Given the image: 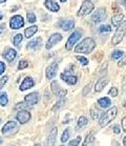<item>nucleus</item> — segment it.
I'll use <instances>...</instances> for the list:
<instances>
[{"mask_svg":"<svg viewBox=\"0 0 126 146\" xmlns=\"http://www.w3.org/2000/svg\"><path fill=\"white\" fill-rule=\"evenodd\" d=\"M96 42L93 38H85L75 47V52L80 54H90L94 50Z\"/></svg>","mask_w":126,"mask_h":146,"instance_id":"1","label":"nucleus"},{"mask_svg":"<svg viewBox=\"0 0 126 146\" xmlns=\"http://www.w3.org/2000/svg\"><path fill=\"white\" fill-rule=\"evenodd\" d=\"M117 111H118V110H117L116 106H113L110 107L109 110H106L105 113H103V116L100 118V121H99V125L101 127H105L106 125H108L111 121H113L115 118H116L117 116Z\"/></svg>","mask_w":126,"mask_h":146,"instance_id":"2","label":"nucleus"},{"mask_svg":"<svg viewBox=\"0 0 126 146\" xmlns=\"http://www.w3.org/2000/svg\"><path fill=\"white\" fill-rule=\"evenodd\" d=\"M125 33H126V20H124L122 23H121V25L117 29L116 34L113 35V40H111V43H113V45H118V44L122 41L123 37H124Z\"/></svg>","mask_w":126,"mask_h":146,"instance_id":"3","label":"nucleus"},{"mask_svg":"<svg viewBox=\"0 0 126 146\" xmlns=\"http://www.w3.org/2000/svg\"><path fill=\"white\" fill-rule=\"evenodd\" d=\"M94 7H94V3L92 1H90V0H84L81 7H80L79 12L77 13V15L78 16H85L87 14H90V12H93Z\"/></svg>","mask_w":126,"mask_h":146,"instance_id":"4","label":"nucleus"},{"mask_svg":"<svg viewBox=\"0 0 126 146\" xmlns=\"http://www.w3.org/2000/svg\"><path fill=\"white\" fill-rule=\"evenodd\" d=\"M81 38V33H80L79 31H75L70 37H68V39H67V42L65 44V48L67 50H70L73 48V46L76 44V42L78 40H80Z\"/></svg>","mask_w":126,"mask_h":146,"instance_id":"5","label":"nucleus"},{"mask_svg":"<svg viewBox=\"0 0 126 146\" xmlns=\"http://www.w3.org/2000/svg\"><path fill=\"white\" fill-rule=\"evenodd\" d=\"M106 18V11L105 9H98V10L93 14L92 16V20L95 23H99V22H102L103 20H105Z\"/></svg>","mask_w":126,"mask_h":146,"instance_id":"6","label":"nucleus"},{"mask_svg":"<svg viewBox=\"0 0 126 146\" xmlns=\"http://www.w3.org/2000/svg\"><path fill=\"white\" fill-rule=\"evenodd\" d=\"M24 25V20L22 18V16H19V15H16L14 16L12 19H11L10 22V27L11 29L13 30H19L20 27H22Z\"/></svg>","mask_w":126,"mask_h":146,"instance_id":"7","label":"nucleus"},{"mask_svg":"<svg viewBox=\"0 0 126 146\" xmlns=\"http://www.w3.org/2000/svg\"><path fill=\"white\" fill-rule=\"evenodd\" d=\"M50 87H52V90L53 93L56 95L57 97H60V98H63L64 96H66V90H63L62 87L59 85V83L57 81H53L50 83Z\"/></svg>","mask_w":126,"mask_h":146,"instance_id":"8","label":"nucleus"},{"mask_svg":"<svg viewBox=\"0 0 126 146\" xmlns=\"http://www.w3.org/2000/svg\"><path fill=\"white\" fill-rule=\"evenodd\" d=\"M17 121H19V123L21 124H25L30 121L31 119V113L27 110H19L18 113L16 115Z\"/></svg>","mask_w":126,"mask_h":146,"instance_id":"9","label":"nucleus"},{"mask_svg":"<svg viewBox=\"0 0 126 146\" xmlns=\"http://www.w3.org/2000/svg\"><path fill=\"white\" fill-rule=\"evenodd\" d=\"M61 40H62V36H61V34H59V33L53 34V35L50 37L48 41L46 42V45H45L46 50H50L55 44H57L58 42H60Z\"/></svg>","mask_w":126,"mask_h":146,"instance_id":"10","label":"nucleus"},{"mask_svg":"<svg viewBox=\"0 0 126 146\" xmlns=\"http://www.w3.org/2000/svg\"><path fill=\"white\" fill-rule=\"evenodd\" d=\"M61 79H62L63 81H65L67 84H70V85H75L77 83V81H78L77 77L72 75L70 72H68V70L61 74Z\"/></svg>","mask_w":126,"mask_h":146,"instance_id":"11","label":"nucleus"},{"mask_svg":"<svg viewBox=\"0 0 126 146\" xmlns=\"http://www.w3.org/2000/svg\"><path fill=\"white\" fill-rule=\"evenodd\" d=\"M39 101V95L38 93H32L24 97V102L27 103V106H33Z\"/></svg>","mask_w":126,"mask_h":146,"instance_id":"12","label":"nucleus"},{"mask_svg":"<svg viewBox=\"0 0 126 146\" xmlns=\"http://www.w3.org/2000/svg\"><path fill=\"white\" fill-rule=\"evenodd\" d=\"M57 70H58V64L56 62L50 64L46 67V70H45V76H46L47 79H53L54 77L56 76Z\"/></svg>","mask_w":126,"mask_h":146,"instance_id":"13","label":"nucleus"},{"mask_svg":"<svg viewBox=\"0 0 126 146\" xmlns=\"http://www.w3.org/2000/svg\"><path fill=\"white\" fill-rule=\"evenodd\" d=\"M16 128H17L16 122H15V121H9V122L3 126V128H2V133L5 135V136H7V135H10V133H13V130L16 129Z\"/></svg>","mask_w":126,"mask_h":146,"instance_id":"14","label":"nucleus"},{"mask_svg":"<svg viewBox=\"0 0 126 146\" xmlns=\"http://www.w3.org/2000/svg\"><path fill=\"white\" fill-rule=\"evenodd\" d=\"M58 27L64 31H70L75 27V21L74 20H61L58 23Z\"/></svg>","mask_w":126,"mask_h":146,"instance_id":"15","label":"nucleus"},{"mask_svg":"<svg viewBox=\"0 0 126 146\" xmlns=\"http://www.w3.org/2000/svg\"><path fill=\"white\" fill-rule=\"evenodd\" d=\"M57 133H58L57 127H54L53 129H52V131L50 133V135H48V138H47L46 142H45V146H54V145H55Z\"/></svg>","mask_w":126,"mask_h":146,"instance_id":"16","label":"nucleus"},{"mask_svg":"<svg viewBox=\"0 0 126 146\" xmlns=\"http://www.w3.org/2000/svg\"><path fill=\"white\" fill-rule=\"evenodd\" d=\"M35 85V82H34V80L31 78V77H27L25 79L23 80V82L21 83V85H20V90H27L29 88H32V87Z\"/></svg>","mask_w":126,"mask_h":146,"instance_id":"17","label":"nucleus"},{"mask_svg":"<svg viewBox=\"0 0 126 146\" xmlns=\"http://www.w3.org/2000/svg\"><path fill=\"white\" fill-rule=\"evenodd\" d=\"M2 56H3V58L7 60V61H9V62H12V61L16 58L17 52L15 50H13V48H9L7 52H4V54L2 55Z\"/></svg>","mask_w":126,"mask_h":146,"instance_id":"18","label":"nucleus"},{"mask_svg":"<svg viewBox=\"0 0 126 146\" xmlns=\"http://www.w3.org/2000/svg\"><path fill=\"white\" fill-rule=\"evenodd\" d=\"M107 82H108V80L106 78H101L97 81L96 85H95V90H96L97 93H100V92H102L103 88L106 86Z\"/></svg>","mask_w":126,"mask_h":146,"instance_id":"19","label":"nucleus"},{"mask_svg":"<svg viewBox=\"0 0 126 146\" xmlns=\"http://www.w3.org/2000/svg\"><path fill=\"white\" fill-rule=\"evenodd\" d=\"M45 7L52 12H58L60 10L59 4L55 0H45Z\"/></svg>","mask_w":126,"mask_h":146,"instance_id":"20","label":"nucleus"},{"mask_svg":"<svg viewBox=\"0 0 126 146\" xmlns=\"http://www.w3.org/2000/svg\"><path fill=\"white\" fill-rule=\"evenodd\" d=\"M123 19H124V15L123 14H117V15L113 16V18H111V23H113V27H119L121 25V23L124 21Z\"/></svg>","mask_w":126,"mask_h":146,"instance_id":"21","label":"nucleus"},{"mask_svg":"<svg viewBox=\"0 0 126 146\" xmlns=\"http://www.w3.org/2000/svg\"><path fill=\"white\" fill-rule=\"evenodd\" d=\"M98 104H99L100 107H102V108H107V107L110 106V104H111V101H110L109 98H107V97H104V98H101V99L98 100Z\"/></svg>","mask_w":126,"mask_h":146,"instance_id":"22","label":"nucleus"},{"mask_svg":"<svg viewBox=\"0 0 126 146\" xmlns=\"http://www.w3.org/2000/svg\"><path fill=\"white\" fill-rule=\"evenodd\" d=\"M37 31H38V27H36V25H33V27H27V29H25V31H24V35H25V37H27V38H29V39H30L31 37L33 36Z\"/></svg>","mask_w":126,"mask_h":146,"instance_id":"23","label":"nucleus"},{"mask_svg":"<svg viewBox=\"0 0 126 146\" xmlns=\"http://www.w3.org/2000/svg\"><path fill=\"white\" fill-rule=\"evenodd\" d=\"M41 43H42V39L41 38H37V39L29 42L27 43V47H30V48H38V47H40Z\"/></svg>","mask_w":126,"mask_h":146,"instance_id":"24","label":"nucleus"},{"mask_svg":"<svg viewBox=\"0 0 126 146\" xmlns=\"http://www.w3.org/2000/svg\"><path fill=\"white\" fill-rule=\"evenodd\" d=\"M9 102V98L5 93H0V105L1 106H5Z\"/></svg>","mask_w":126,"mask_h":146,"instance_id":"25","label":"nucleus"},{"mask_svg":"<svg viewBox=\"0 0 126 146\" xmlns=\"http://www.w3.org/2000/svg\"><path fill=\"white\" fill-rule=\"evenodd\" d=\"M95 137H94V135H88V136L86 137V139H85V142L83 143L82 146H92V144H93L94 142H95Z\"/></svg>","mask_w":126,"mask_h":146,"instance_id":"26","label":"nucleus"},{"mask_svg":"<svg viewBox=\"0 0 126 146\" xmlns=\"http://www.w3.org/2000/svg\"><path fill=\"white\" fill-rule=\"evenodd\" d=\"M124 56V53H123L122 50H113V54H111V58H113V60H119L120 58H122V57Z\"/></svg>","mask_w":126,"mask_h":146,"instance_id":"27","label":"nucleus"},{"mask_svg":"<svg viewBox=\"0 0 126 146\" xmlns=\"http://www.w3.org/2000/svg\"><path fill=\"white\" fill-rule=\"evenodd\" d=\"M87 123H88V120L85 118V117H80L79 119H78V124H77V126L78 127H83V126H85V125H87Z\"/></svg>","mask_w":126,"mask_h":146,"instance_id":"28","label":"nucleus"},{"mask_svg":"<svg viewBox=\"0 0 126 146\" xmlns=\"http://www.w3.org/2000/svg\"><path fill=\"white\" fill-rule=\"evenodd\" d=\"M23 40V36L21 34H17L16 36L14 37V45L19 46V44L21 43V41Z\"/></svg>","mask_w":126,"mask_h":146,"instance_id":"29","label":"nucleus"},{"mask_svg":"<svg viewBox=\"0 0 126 146\" xmlns=\"http://www.w3.org/2000/svg\"><path fill=\"white\" fill-rule=\"evenodd\" d=\"M90 116L94 120L100 119V116H101V111L98 110H90Z\"/></svg>","mask_w":126,"mask_h":146,"instance_id":"30","label":"nucleus"},{"mask_svg":"<svg viewBox=\"0 0 126 146\" xmlns=\"http://www.w3.org/2000/svg\"><path fill=\"white\" fill-rule=\"evenodd\" d=\"M68 139H70V130L67 128V129H65L63 131L62 137H61V142H63V143L66 142V141H68Z\"/></svg>","mask_w":126,"mask_h":146,"instance_id":"31","label":"nucleus"},{"mask_svg":"<svg viewBox=\"0 0 126 146\" xmlns=\"http://www.w3.org/2000/svg\"><path fill=\"white\" fill-rule=\"evenodd\" d=\"M99 32L101 34H103V33H109V32H111V29H110L109 25H101V27H99Z\"/></svg>","mask_w":126,"mask_h":146,"instance_id":"32","label":"nucleus"},{"mask_svg":"<svg viewBox=\"0 0 126 146\" xmlns=\"http://www.w3.org/2000/svg\"><path fill=\"white\" fill-rule=\"evenodd\" d=\"M27 20H29V22H32V23H34L35 21H36V16H35V14L33 13V12H27Z\"/></svg>","mask_w":126,"mask_h":146,"instance_id":"33","label":"nucleus"},{"mask_svg":"<svg viewBox=\"0 0 126 146\" xmlns=\"http://www.w3.org/2000/svg\"><path fill=\"white\" fill-rule=\"evenodd\" d=\"M76 58H77V60H78V61H80V63L82 64V65H87V64H88V60H87L85 57L77 56Z\"/></svg>","mask_w":126,"mask_h":146,"instance_id":"34","label":"nucleus"},{"mask_svg":"<svg viewBox=\"0 0 126 146\" xmlns=\"http://www.w3.org/2000/svg\"><path fill=\"white\" fill-rule=\"evenodd\" d=\"M29 66V62L27 61H25V60H22V61H20L19 64H18V70H23V68H25V67Z\"/></svg>","mask_w":126,"mask_h":146,"instance_id":"35","label":"nucleus"},{"mask_svg":"<svg viewBox=\"0 0 126 146\" xmlns=\"http://www.w3.org/2000/svg\"><path fill=\"white\" fill-rule=\"evenodd\" d=\"M80 142H81V137H77L76 139H74L70 141V146H78Z\"/></svg>","mask_w":126,"mask_h":146,"instance_id":"36","label":"nucleus"},{"mask_svg":"<svg viewBox=\"0 0 126 146\" xmlns=\"http://www.w3.org/2000/svg\"><path fill=\"white\" fill-rule=\"evenodd\" d=\"M7 79H9V77H7V76H4V77H2V78L0 79V90H1V88H3L4 85L7 84Z\"/></svg>","mask_w":126,"mask_h":146,"instance_id":"37","label":"nucleus"},{"mask_svg":"<svg viewBox=\"0 0 126 146\" xmlns=\"http://www.w3.org/2000/svg\"><path fill=\"white\" fill-rule=\"evenodd\" d=\"M108 95L111 97H117L118 96V90H117V87H111L108 92Z\"/></svg>","mask_w":126,"mask_h":146,"instance_id":"38","label":"nucleus"},{"mask_svg":"<svg viewBox=\"0 0 126 146\" xmlns=\"http://www.w3.org/2000/svg\"><path fill=\"white\" fill-rule=\"evenodd\" d=\"M63 105H64V100L62 99V100H60V101H58V102H57L56 105L53 107V110H57L58 108H60L61 106H63Z\"/></svg>","mask_w":126,"mask_h":146,"instance_id":"39","label":"nucleus"},{"mask_svg":"<svg viewBox=\"0 0 126 146\" xmlns=\"http://www.w3.org/2000/svg\"><path fill=\"white\" fill-rule=\"evenodd\" d=\"M90 87H92V83H88L86 86L84 87V90H83V96H86L87 94L90 92Z\"/></svg>","mask_w":126,"mask_h":146,"instance_id":"40","label":"nucleus"},{"mask_svg":"<svg viewBox=\"0 0 126 146\" xmlns=\"http://www.w3.org/2000/svg\"><path fill=\"white\" fill-rule=\"evenodd\" d=\"M27 108V105H24V103H18L16 106H15V110H25Z\"/></svg>","mask_w":126,"mask_h":146,"instance_id":"41","label":"nucleus"},{"mask_svg":"<svg viewBox=\"0 0 126 146\" xmlns=\"http://www.w3.org/2000/svg\"><path fill=\"white\" fill-rule=\"evenodd\" d=\"M118 65H119V66H124V65H126V54L122 57V59L120 60V62L118 63Z\"/></svg>","mask_w":126,"mask_h":146,"instance_id":"42","label":"nucleus"},{"mask_svg":"<svg viewBox=\"0 0 126 146\" xmlns=\"http://www.w3.org/2000/svg\"><path fill=\"white\" fill-rule=\"evenodd\" d=\"M4 70H5V64L0 61V75H2L4 73Z\"/></svg>","mask_w":126,"mask_h":146,"instance_id":"43","label":"nucleus"},{"mask_svg":"<svg viewBox=\"0 0 126 146\" xmlns=\"http://www.w3.org/2000/svg\"><path fill=\"white\" fill-rule=\"evenodd\" d=\"M111 129L113 130L115 133H120V131H121V129H120V127L118 126V125H113V126L111 127Z\"/></svg>","mask_w":126,"mask_h":146,"instance_id":"44","label":"nucleus"},{"mask_svg":"<svg viewBox=\"0 0 126 146\" xmlns=\"http://www.w3.org/2000/svg\"><path fill=\"white\" fill-rule=\"evenodd\" d=\"M122 129L126 131V116L122 119Z\"/></svg>","mask_w":126,"mask_h":146,"instance_id":"45","label":"nucleus"},{"mask_svg":"<svg viewBox=\"0 0 126 146\" xmlns=\"http://www.w3.org/2000/svg\"><path fill=\"white\" fill-rule=\"evenodd\" d=\"M113 146H121V145H120V143L118 142V141L113 140Z\"/></svg>","mask_w":126,"mask_h":146,"instance_id":"46","label":"nucleus"},{"mask_svg":"<svg viewBox=\"0 0 126 146\" xmlns=\"http://www.w3.org/2000/svg\"><path fill=\"white\" fill-rule=\"evenodd\" d=\"M3 29H4V25H3V24H0V34L3 32Z\"/></svg>","mask_w":126,"mask_h":146,"instance_id":"47","label":"nucleus"},{"mask_svg":"<svg viewBox=\"0 0 126 146\" xmlns=\"http://www.w3.org/2000/svg\"><path fill=\"white\" fill-rule=\"evenodd\" d=\"M123 144H124V146H126V136L124 137V139H123Z\"/></svg>","mask_w":126,"mask_h":146,"instance_id":"48","label":"nucleus"},{"mask_svg":"<svg viewBox=\"0 0 126 146\" xmlns=\"http://www.w3.org/2000/svg\"><path fill=\"white\" fill-rule=\"evenodd\" d=\"M2 18H3V15H2V14H1V13H0V20H1V19H2Z\"/></svg>","mask_w":126,"mask_h":146,"instance_id":"49","label":"nucleus"},{"mask_svg":"<svg viewBox=\"0 0 126 146\" xmlns=\"http://www.w3.org/2000/svg\"><path fill=\"white\" fill-rule=\"evenodd\" d=\"M7 0H0V3H3V2H5Z\"/></svg>","mask_w":126,"mask_h":146,"instance_id":"50","label":"nucleus"},{"mask_svg":"<svg viewBox=\"0 0 126 146\" xmlns=\"http://www.w3.org/2000/svg\"><path fill=\"white\" fill-rule=\"evenodd\" d=\"M60 1H61V2H66L67 0H60Z\"/></svg>","mask_w":126,"mask_h":146,"instance_id":"51","label":"nucleus"},{"mask_svg":"<svg viewBox=\"0 0 126 146\" xmlns=\"http://www.w3.org/2000/svg\"><path fill=\"white\" fill-rule=\"evenodd\" d=\"M1 143H2V139H1V138H0V144H1Z\"/></svg>","mask_w":126,"mask_h":146,"instance_id":"52","label":"nucleus"},{"mask_svg":"<svg viewBox=\"0 0 126 146\" xmlns=\"http://www.w3.org/2000/svg\"><path fill=\"white\" fill-rule=\"evenodd\" d=\"M34 146H41L40 144H36V145H34Z\"/></svg>","mask_w":126,"mask_h":146,"instance_id":"53","label":"nucleus"},{"mask_svg":"<svg viewBox=\"0 0 126 146\" xmlns=\"http://www.w3.org/2000/svg\"><path fill=\"white\" fill-rule=\"evenodd\" d=\"M124 106H125V108H126V101H125V103H124Z\"/></svg>","mask_w":126,"mask_h":146,"instance_id":"54","label":"nucleus"},{"mask_svg":"<svg viewBox=\"0 0 126 146\" xmlns=\"http://www.w3.org/2000/svg\"><path fill=\"white\" fill-rule=\"evenodd\" d=\"M0 123H1V120H0Z\"/></svg>","mask_w":126,"mask_h":146,"instance_id":"55","label":"nucleus"},{"mask_svg":"<svg viewBox=\"0 0 126 146\" xmlns=\"http://www.w3.org/2000/svg\"><path fill=\"white\" fill-rule=\"evenodd\" d=\"M60 146H63V145H60Z\"/></svg>","mask_w":126,"mask_h":146,"instance_id":"56","label":"nucleus"}]
</instances>
